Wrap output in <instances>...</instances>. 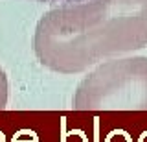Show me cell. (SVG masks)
Here are the masks:
<instances>
[{
    "mask_svg": "<svg viewBox=\"0 0 147 142\" xmlns=\"http://www.w3.org/2000/svg\"><path fill=\"white\" fill-rule=\"evenodd\" d=\"M147 46V0H86L42 15L33 33L39 63L79 74L114 56Z\"/></svg>",
    "mask_w": 147,
    "mask_h": 142,
    "instance_id": "cell-1",
    "label": "cell"
},
{
    "mask_svg": "<svg viewBox=\"0 0 147 142\" xmlns=\"http://www.w3.org/2000/svg\"><path fill=\"white\" fill-rule=\"evenodd\" d=\"M72 107L83 111H145L147 57L112 59L99 65L77 85Z\"/></svg>",
    "mask_w": 147,
    "mask_h": 142,
    "instance_id": "cell-2",
    "label": "cell"
},
{
    "mask_svg": "<svg viewBox=\"0 0 147 142\" xmlns=\"http://www.w3.org/2000/svg\"><path fill=\"white\" fill-rule=\"evenodd\" d=\"M9 98V85H7V76L4 68L0 67V109H6Z\"/></svg>",
    "mask_w": 147,
    "mask_h": 142,
    "instance_id": "cell-3",
    "label": "cell"
},
{
    "mask_svg": "<svg viewBox=\"0 0 147 142\" xmlns=\"http://www.w3.org/2000/svg\"><path fill=\"white\" fill-rule=\"evenodd\" d=\"M39 2H46V4H61V6H68V4L86 2V0H39Z\"/></svg>",
    "mask_w": 147,
    "mask_h": 142,
    "instance_id": "cell-4",
    "label": "cell"
}]
</instances>
